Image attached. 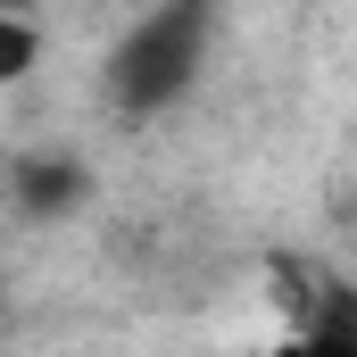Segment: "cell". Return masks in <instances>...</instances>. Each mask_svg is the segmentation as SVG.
I'll list each match as a JSON object with an SVG mask.
<instances>
[{
  "label": "cell",
  "instance_id": "1",
  "mask_svg": "<svg viewBox=\"0 0 357 357\" xmlns=\"http://www.w3.org/2000/svg\"><path fill=\"white\" fill-rule=\"evenodd\" d=\"M216 17L225 0H150L100 59V91L116 116H167L183 108L199 75H208V50H216Z\"/></svg>",
  "mask_w": 357,
  "mask_h": 357
},
{
  "label": "cell",
  "instance_id": "2",
  "mask_svg": "<svg viewBox=\"0 0 357 357\" xmlns=\"http://www.w3.org/2000/svg\"><path fill=\"white\" fill-rule=\"evenodd\" d=\"M91 199H100V175L75 150H25L8 167V208L25 225H67V216H84Z\"/></svg>",
  "mask_w": 357,
  "mask_h": 357
},
{
  "label": "cell",
  "instance_id": "3",
  "mask_svg": "<svg viewBox=\"0 0 357 357\" xmlns=\"http://www.w3.org/2000/svg\"><path fill=\"white\" fill-rule=\"evenodd\" d=\"M282 357H357V307H349V291H324V307L291 333Z\"/></svg>",
  "mask_w": 357,
  "mask_h": 357
},
{
  "label": "cell",
  "instance_id": "4",
  "mask_svg": "<svg viewBox=\"0 0 357 357\" xmlns=\"http://www.w3.org/2000/svg\"><path fill=\"white\" fill-rule=\"evenodd\" d=\"M33 67H42V25L33 17H0V91L25 84Z\"/></svg>",
  "mask_w": 357,
  "mask_h": 357
},
{
  "label": "cell",
  "instance_id": "5",
  "mask_svg": "<svg viewBox=\"0 0 357 357\" xmlns=\"http://www.w3.org/2000/svg\"><path fill=\"white\" fill-rule=\"evenodd\" d=\"M33 8H42V0H0V17H33Z\"/></svg>",
  "mask_w": 357,
  "mask_h": 357
}]
</instances>
